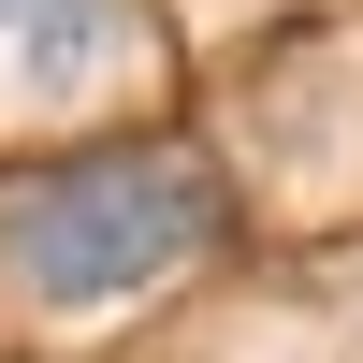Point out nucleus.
Wrapping results in <instances>:
<instances>
[{"instance_id": "f03ea898", "label": "nucleus", "mask_w": 363, "mask_h": 363, "mask_svg": "<svg viewBox=\"0 0 363 363\" xmlns=\"http://www.w3.org/2000/svg\"><path fill=\"white\" fill-rule=\"evenodd\" d=\"M116 58H131V0H0V73L44 87V102L102 87Z\"/></svg>"}, {"instance_id": "f257e3e1", "label": "nucleus", "mask_w": 363, "mask_h": 363, "mask_svg": "<svg viewBox=\"0 0 363 363\" xmlns=\"http://www.w3.org/2000/svg\"><path fill=\"white\" fill-rule=\"evenodd\" d=\"M218 233V174L189 145H102V160H58L0 203V262H15L44 306H116V291H160L174 262H203Z\"/></svg>"}]
</instances>
